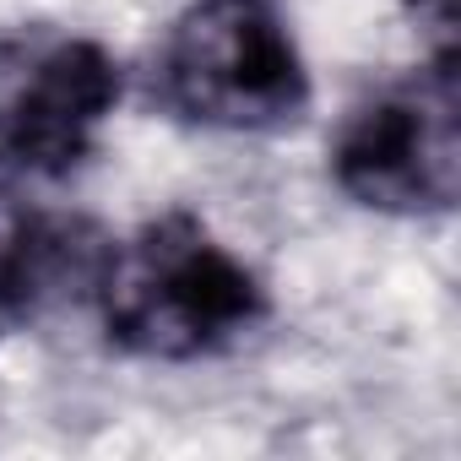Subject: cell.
<instances>
[{"instance_id": "obj_1", "label": "cell", "mask_w": 461, "mask_h": 461, "mask_svg": "<svg viewBox=\"0 0 461 461\" xmlns=\"http://www.w3.org/2000/svg\"><path fill=\"white\" fill-rule=\"evenodd\" d=\"M93 299L104 337L120 353L158 364L217 358L256 337L272 315L267 283L185 206L109 245Z\"/></svg>"}, {"instance_id": "obj_2", "label": "cell", "mask_w": 461, "mask_h": 461, "mask_svg": "<svg viewBox=\"0 0 461 461\" xmlns=\"http://www.w3.org/2000/svg\"><path fill=\"white\" fill-rule=\"evenodd\" d=\"M152 98L179 125L267 136L310 109V71L277 0H190L152 55Z\"/></svg>"}, {"instance_id": "obj_3", "label": "cell", "mask_w": 461, "mask_h": 461, "mask_svg": "<svg viewBox=\"0 0 461 461\" xmlns=\"http://www.w3.org/2000/svg\"><path fill=\"white\" fill-rule=\"evenodd\" d=\"M331 179L385 217H445L461 195V77L429 60L358 98L331 136Z\"/></svg>"}, {"instance_id": "obj_4", "label": "cell", "mask_w": 461, "mask_h": 461, "mask_svg": "<svg viewBox=\"0 0 461 461\" xmlns=\"http://www.w3.org/2000/svg\"><path fill=\"white\" fill-rule=\"evenodd\" d=\"M125 98V71L98 39L77 33H0V163L66 179L77 174L104 120Z\"/></svg>"}, {"instance_id": "obj_5", "label": "cell", "mask_w": 461, "mask_h": 461, "mask_svg": "<svg viewBox=\"0 0 461 461\" xmlns=\"http://www.w3.org/2000/svg\"><path fill=\"white\" fill-rule=\"evenodd\" d=\"M109 245L87 217L50 212L23 195L17 168L0 163V326H23L60 299L93 294Z\"/></svg>"}, {"instance_id": "obj_6", "label": "cell", "mask_w": 461, "mask_h": 461, "mask_svg": "<svg viewBox=\"0 0 461 461\" xmlns=\"http://www.w3.org/2000/svg\"><path fill=\"white\" fill-rule=\"evenodd\" d=\"M407 12L429 39V60H456V0H407Z\"/></svg>"}]
</instances>
